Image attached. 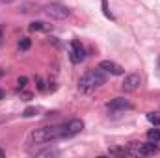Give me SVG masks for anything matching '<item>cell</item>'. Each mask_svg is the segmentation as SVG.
Returning a JSON list of instances; mask_svg holds the SVG:
<instances>
[{
  "mask_svg": "<svg viewBox=\"0 0 160 158\" xmlns=\"http://www.w3.org/2000/svg\"><path fill=\"white\" fill-rule=\"evenodd\" d=\"M65 138V128L63 125L62 126H41L30 132L28 136V143L30 145H43V143H48V141H56V140H62Z\"/></svg>",
  "mask_w": 160,
  "mask_h": 158,
  "instance_id": "obj_1",
  "label": "cell"
},
{
  "mask_svg": "<svg viewBox=\"0 0 160 158\" xmlns=\"http://www.w3.org/2000/svg\"><path fill=\"white\" fill-rule=\"evenodd\" d=\"M104 82H106V77H104V73H102L101 67H97V69H89V71H86V73L80 77L78 89H80V93L89 95V93H93L95 89H99Z\"/></svg>",
  "mask_w": 160,
  "mask_h": 158,
  "instance_id": "obj_2",
  "label": "cell"
},
{
  "mask_svg": "<svg viewBox=\"0 0 160 158\" xmlns=\"http://www.w3.org/2000/svg\"><path fill=\"white\" fill-rule=\"evenodd\" d=\"M160 151V147L157 145V141H147V143H138V141H132L128 145V153L130 155H136V156H153Z\"/></svg>",
  "mask_w": 160,
  "mask_h": 158,
  "instance_id": "obj_3",
  "label": "cell"
},
{
  "mask_svg": "<svg viewBox=\"0 0 160 158\" xmlns=\"http://www.w3.org/2000/svg\"><path fill=\"white\" fill-rule=\"evenodd\" d=\"M43 11H45L47 17H50V19H54V21H63V19H67V17L71 15V9H69L67 6L60 4V2H50V4H47V6L43 7Z\"/></svg>",
  "mask_w": 160,
  "mask_h": 158,
  "instance_id": "obj_4",
  "label": "cell"
},
{
  "mask_svg": "<svg viewBox=\"0 0 160 158\" xmlns=\"http://www.w3.org/2000/svg\"><path fill=\"white\" fill-rule=\"evenodd\" d=\"M130 108H132V102L123 97H118L108 102V112H112V114H123L125 110H130Z\"/></svg>",
  "mask_w": 160,
  "mask_h": 158,
  "instance_id": "obj_5",
  "label": "cell"
},
{
  "mask_svg": "<svg viewBox=\"0 0 160 158\" xmlns=\"http://www.w3.org/2000/svg\"><path fill=\"white\" fill-rule=\"evenodd\" d=\"M140 84H142L140 75L132 73V75H127V77H125L123 84H121V89H123L125 93H132V91H136V89L140 87Z\"/></svg>",
  "mask_w": 160,
  "mask_h": 158,
  "instance_id": "obj_6",
  "label": "cell"
},
{
  "mask_svg": "<svg viewBox=\"0 0 160 158\" xmlns=\"http://www.w3.org/2000/svg\"><path fill=\"white\" fill-rule=\"evenodd\" d=\"M63 128H65V138L77 136L80 130L84 128V121H82V119H71V121H67V123L63 125Z\"/></svg>",
  "mask_w": 160,
  "mask_h": 158,
  "instance_id": "obj_7",
  "label": "cell"
},
{
  "mask_svg": "<svg viewBox=\"0 0 160 158\" xmlns=\"http://www.w3.org/2000/svg\"><path fill=\"white\" fill-rule=\"evenodd\" d=\"M84 58H86V50H84V47L80 45V41L78 39L71 41V62H73V63H80Z\"/></svg>",
  "mask_w": 160,
  "mask_h": 158,
  "instance_id": "obj_8",
  "label": "cell"
},
{
  "mask_svg": "<svg viewBox=\"0 0 160 158\" xmlns=\"http://www.w3.org/2000/svg\"><path fill=\"white\" fill-rule=\"evenodd\" d=\"M99 67L102 69V71H106V73H110V75H116V77H119L123 75L125 71H123V67L118 65L116 62H112V60H102L101 63H99Z\"/></svg>",
  "mask_w": 160,
  "mask_h": 158,
  "instance_id": "obj_9",
  "label": "cell"
},
{
  "mask_svg": "<svg viewBox=\"0 0 160 158\" xmlns=\"http://www.w3.org/2000/svg\"><path fill=\"white\" fill-rule=\"evenodd\" d=\"M28 28H30V32H50L52 30V24H47L43 21H34Z\"/></svg>",
  "mask_w": 160,
  "mask_h": 158,
  "instance_id": "obj_10",
  "label": "cell"
},
{
  "mask_svg": "<svg viewBox=\"0 0 160 158\" xmlns=\"http://www.w3.org/2000/svg\"><path fill=\"white\" fill-rule=\"evenodd\" d=\"M147 140H149V141H157V143H158V141H160V128H157V126H155V128H151V130L147 132Z\"/></svg>",
  "mask_w": 160,
  "mask_h": 158,
  "instance_id": "obj_11",
  "label": "cell"
},
{
  "mask_svg": "<svg viewBox=\"0 0 160 158\" xmlns=\"http://www.w3.org/2000/svg\"><path fill=\"white\" fill-rule=\"evenodd\" d=\"M147 121H149L153 126H160V114L158 112H151V114H147Z\"/></svg>",
  "mask_w": 160,
  "mask_h": 158,
  "instance_id": "obj_12",
  "label": "cell"
},
{
  "mask_svg": "<svg viewBox=\"0 0 160 158\" xmlns=\"http://www.w3.org/2000/svg\"><path fill=\"white\" fill-rule=\"evenodd\" d=\"M108 155H116V156H127V155H130L128 153V149H119V147H112L110 151H108Z\"/></svg>",
  "mask_w": 160,
  "mask_h": 158,
  "instance_id": "obj_13",
  "label": "cell"
},
{
  "mask_svg": "<svg viewBox=\"0 0 160 158\" xmlns=\"http://www.w3.org/2000/svg\"><path fill=\"white\" fill-rule=\"evenodd\" d=\"M30 45H32V41L28 39V37H22V39L19 41V48H21V50H28Z\"/></svg>",
  "mask_w": 160,
  "mask_h": 158,
  "instance_id": "obj_14",
  "label": "cell"
},
{
  "mask_svg": "<svg viewBox=\"0 0 160 158\" xmlns=\"http://www.w3.org/2000/svg\"><path fill=\"white\" fill-rule=\"evenodd\" d=\"M36 156H54V155H58L56 151H39V153H34Z\"/></svg>",
  "mask_w": 160,
  "mask_h": 158,
  "instance_id": "obj_15",
  "label": "cell"
},
{
  "mask_svg": "<svg viewBox=\"0 0 160 158\" xmlns=\"http://www.w3.org/2000/svg\"><path fill=\"white\" fill-rule=\"evenodd\" d=\"M26 82H28V78H26V77H21V78H19V82H17V84H19V89H22V87L26 86Z\"/></svg>",
  "mask_w": 160,
  "mask_h": 158,
  "instance_id": "obj_16",
  "label": "cell"
},
{
  "mask_svg": "<svg viewBox=\"0 0 160 158\" xmlns=\"http://www.w3.org/2000/svg\"><path fill=\"white\" fill-rule=\"evenodd\" d=\"M101 2H102V9H104V15L112 19V15H110V11H108V4H106V0H101Z\"/></svg>",
  "mask_w": 160,
  "mask_h": 158,
  "instance_id": "obj_17",
  "label": "cell"
},
{
  "mask_svg": "<svg viewBox=\"0 0 160 158\" xmlns=\"http://www.w3.org/2000/svg\"><path fill=\"white\" fill-rule=\"evenodd\" d=\"M34 114H36V110H34V108H28V110L24 112V117H30V116H34Z\"/></svg>",
  "mask_w": 160,
  "mask_h": 158,
  "instance_id": "obj_18",
  "label": "cell"
},
{
  "mask_svg": "<svg viewBox=\"0 0 160 158\" xmlns=\"http://www.w3.org/2000/svg\"><path fill=\"white\" fill-rule=\"evenodd\" d=\"M0 2H2V4H11L13 0H0Z\"/></svg>",
  "mask_w": 160,
  "mask_h": 158,
  "instance_id": "obj_19",
  "label": "cell"
},
{
  "mask_svg": "<svg viewBox=\"0 0 160 158\" xmlns=\"http://www.w3.org/2000/svg\"><path fill=\"white\" fill-rule=\"evenodd\" d=\"M2 99H4V91L0 89V101H2Z\"/></svg>",
  "mask_w": 160,
  "mask_h": 158,
  "instance_id": "obj_20",
  "label": "cell"
},
{
  "mask_svg": "<svg viewBox=\"0 0 160 158\" xmlns=\"http://www.w3.org/2000/svg\"><path fill=\"white\" fill-rule=\"evenodd\" d=\"M0 45H2V28H0Z\"/></svg>",
  "mask_w": 160,
  "mask_h": 158,
  "instance_id": "obj_21",
  "label": "cell"
},
{
  "mask_svg": "<svg viewBox=\"0 0 160 158\" xmlns=\"http://www.w3.org/2000/svg\"><path fill=\"white\" fill-rule=\"evenodd\" d=\"M4 156V151H2V149H0V158Z\"/></svg>",
  "mask_w": 160,
  "mask_h": 158,
  "instance_id": "obj_22",
  "label": "cell"
},
{
  "mask_svg": "<svg viewBox=\"0 0 160 158\" xmlns=\"http://www.w3.org/2000/svg\"><path fill=\"white\" fill-rule=\"evenodd\" d=\"M158 67H160V56H158Z\"/></svg>",
  "mask_w": 160,
  "mask_h": 158,
  "instance_id": "obj_23",
  "label": "cell"
}]
</instances>
